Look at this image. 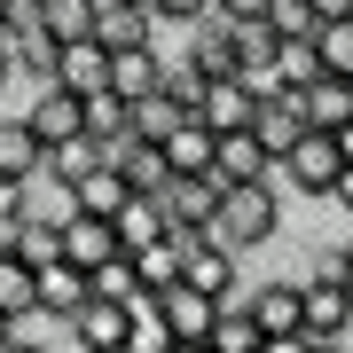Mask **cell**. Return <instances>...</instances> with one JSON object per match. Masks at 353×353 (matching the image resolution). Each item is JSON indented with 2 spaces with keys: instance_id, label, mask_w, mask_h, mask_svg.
<instances>
[{
  "instance_id": "obj_15",
  "label": "cell",
  "mask_w": 353,
  "mask_h": 353,
  "mask_svg": "<svg viewBox=\"0 0 353 353\" xmlns=\"http://www.w3.org/2000/svg\"><path fill=\"white\" fill-rule=\"evenodd\" d=\"M212 141H220V134H212V126H204V118L189 110L173 134L157 141V150H165V165H173V173H212Z\"/></svg>"
},
{
  "instance_id": "obj_3",
  "label": "cell",
  "mask_w": 353,
  "mask_h": 353,
  "mask_svg": "<svg viewBox=\"0 0 353 353\" xmlns=\"http://www.w3.org/2000/svg\"><path fill=\"white\" fill-rule=\"evenodd\" d=\"M345 314H353V290L338 275H322V267H306V275H299V330H306V338H338Z\"/></svg>"
},
{
  "instance_id": "obj_17",
  "label": "cell",
  "mask_w": 353,
  "mask_h": 353,
  "mask_svg": "<svg viewBox=\"0 0 353 353\" xmlns=\"http://www.w3.org/2000/svg\"><path fill=\"white\" fill-rule=\"evenodd\" d=\"M259 338H267V330L252 322V306H243V299H220L212 330H204V345H212V353H259Z\"/></svg>"
},
{
  "instance_id": "obj_16",
  "label": "cell",
  "mask_w": 353,
  "mask_h": 353,
  "mask_svg": "<svg viewBox=\"0 0 353 353\" xmlns=\"http://www.w3.org/2000/svg\"><path fill=\"white\" fill-rule=\"evenodd\" d=\"M32 290H39V306H48V314H71V306H87V267L48 259V267H32Z\"/></svg>"
},
{
  "instance_id": "obj_24",
  "label": "cell",
  "mask_w": 353,
  "mask_h": 353,
  "mask_svg": "<svg viewBox=\"0 0 353 353\" xmlns=\"http://www.w3.org/2000/svg\"><path fill=\"white\" fill-rule=\"evenodd\" d=\"M252 322L259 330H299V283H267V290H252Z\"/></svg>"
},
{
  "instance_id": "obj_39",
  "label": "cell",
  "mask_w": 353,
  "mask_h": 353,
  "mask_svg": "<svg viewBox=\"0 0 353 353\" xmlns=\"http://www.w3.org/2000/svg\"><path fill=\"white\" fill-rule=\"evenodd\" d=\"M314 353H345V345H338V338H314Z\"/></svg>"
},
{
  "instance_id": "obj_11",
  "label": "cell",
  "mask_w": 353,
  "mask_h": 353,
  "mask_svg": "<svg viewBox=\"0 0 353 353\" xmlns=\"http://www.w3.org/2000/svg\"><path fill=\"white\" fill-rule=\"evenodd\" d=\"M212 181H275V157L259 150L252 126H236V134L212 141Z\"/></svg>"
},
{
  "instance_id": "obj_25",
  "label": "cell",
  "mask_w": 353,
  "mask_h": 353,
  "mask_svg": "<svg viewBox=\"0 0 353 353\" xmlns=\"http://www.w3.org/2000/svg\"><path fill=\"white\" fill-rule=\"evenodd\" d=\"M71 189H79V212H102V220H110V212H118V204H126V196H134V189H126V181H118V173H110V165H94V173H79V181H71Z\"/></svg>"
},
{
  "instance_id": "obj_41",
  "label": "cell",
  "mask_w": 353,
  "mask_h": 353,
  "mask_svg": "<svg viewBox=\"0 0 353 353\" xmlns=\"http://www.w3.org/2000/svg\"><path fill=\"white\" fill-rule=\"evenodd\" d=\"M0 345H8V314H0Z\"/></svg>"
},
{
  "instance_id": "obj_33",
  "label": "cell",
  "mask_w": 353,
  "mask_h": 353,
  "mask_svg": "<svg viewBox=\"0 0 353 353\" xmlns=\"http://www.w3.org/2000/svg\"><path fill=\"white\" fill-rule=\"evenodd\" d=\"M330 204H338V212H353V157L338 165V181H330Z\"/></svg>"
},
{
  "instance_id": "obj_37",
  "label": "cell",
  "mask_w": 353,
  "mask_h": 353,
  "mask_svg": "<svg viewBox=\"0 0 353 353\" xmlns=\"http://www.w3.org/2000/svg\"><path fill=\"white\" fill-rule=\"evenodd\" d=\"M165 353H212V345H204V338H173V345H165Z\"/></svg>"
},
{
  "instance_id": "obj_32",
  "label": "cell",
  "mask_w": 353,
  "mask_h": 353,
  "mask_svg": "<svg viewBox=\"0 0 353 353\" xmlns=\"http://www.w3.org/2000/svg\"><path fill=\"white\" fill-rule=\"evenodd\" d=\"M259 353H314V338H306V330H267Z\"/></svg>"
},
{
  "instance_id": "obj_29",
  "label": "cell",
  "mask_w": 353,
  "mask_h": 353,
  "mask_svg": "<svg viewBox=\"0 0 353 353\" xmlns=\"http://www.w3.org/2000/svg\"><path fill=\"white\" fill-rule=\"evenodd\" d=\"M87 134H102V141H118V134H134V118H126V102H118L110 87H102V94H87Z\"/></svg>"
},
{
  "instance_id": "obj_5",
  "label": "cell",
  "mask_w": 353,
  "mask_h": 353,
  "mask_svg": "<svg viewBox=\"0 0 353 353\" xmlns=\"http://www.w3.org/2000/svg\"><path fill=\"white\" fill-rule=\"evenodd\" d=\"M87 32L102 48H141V39H157V16L150 0H87Z\"/></svg>"
},
{
  "instance_id": "obj_26",
  "label": "cell",
  "mask_w": 353,
  "mask_h": 353,
  "mask_svg": "<svg viewBox=\"0 0 353 353\" xmlns=\"http://www.w3.org/2000/svg\"><path fill=\"white\" fill-rule=\"evenodd\" d=\"M94 165H102V141L94 134H71V141H48V165H39V173L79 181V173H94Z\"/></svg>"
},
{
  "instance_id": "obj_35",
  "label": "cell",
  "mask_w": 353,
  "mask_h": 353,
  "mask_svg": "<svg viewBox=\"0 0 353 353\" xmlns=\"http://www.w3.org/2000/svg\"><path fill=\"white\" fill-rule=\"evenodd\" d=\"M330 275H338V283L353 290V243H345V252H330Z\"/></svg>"
},
{
  "instance_id": "obj_22",
  "label": "cell",
  "mask_w": 353,
  "mask_h": 353,
  "mask_svg": "<svg viewBox=\"0 0 353 353\" xmlns=\"http://www.w3.org/2000/svg\"><path fill=\"white\" fill-rule=\"evenodd\" d=\"M314 63L330 79H353V16H330V24H314Z\"/></svg>"
},
{
  "instance_id": "obj_23",
  "label": "cell",
  "mask_w": 353,
  "mask_h": 353,
  "mask_svg": "<svg viewBox=\"0 0 353 353\" xmlns=\"http://www.w3.org/2000/svg\"><path fill=\"white\" fill-rule=\"evenodd\" d=\"M8 252L24 259V267H48V259H63V228H48V220H16V228H8Z\"/></svg>"
},
{
  "instance_id": "obj_9",
  "label": "cell",
  "mask_w": 353,
  "mask_h": 353,
  "mask_svg": "<svg viewBox=\"0 0 353 353\" xmlns=\"http://www.w3.org/2000/svg\"><path fill=\"white\" fill-rule=\"evenodd\" d=\"M48 79H55V87H71V94H102V87H110V48H102L94 32H87V39H63Z\"/></svg>"
},
{
  "instance_id": "obj_8",
  "label": "cell",
  "mask_w": 353,
  "mask_h": 353,
  "mask_svg": "<svg viewBox=\"0 0 353 353\" xmlns=\"http://www.w3.org/2000/svg\"><path fill=\"white\" fill-rule=\"evenodd\" d=\"M63 338H79L87 353H118V345H126V299H94V290H87V306L63 314Z\"/></svg>"
},
{
  "instance_id": "obj_30",
  "label": "cell",
  "mask_w": 353,
  "mask_h": 353,
  "mask_svg": "<svg viewBox=\"0 0 353 353\" xmlns=\"http://www.w3.org/2000/svg\"><path fill=\"white\" fill-rule=\"evenodd\" d=\"M87 290H94V299H134V259L126 252H118V259H102V267H87Z\"/></svg>"
},
{
  "instance_id": "obj_21",
  "label": "cell",
  "mask_w": 353,
  "mask_h": 353,
  "mask_svg": "<svg viewBox=\"0 0 353 353\" xmlns=\"http://www.w3.org/2000/svg\"><path fill=\"white\" fill-rule=\"evenodd\" d=\"M126 259H134V283H141V290L181 283V236H173V228H165L157 243H141V252H126Z\"/></svg>"
},
{
  "instance_id": "obj_14",
  "label": "cell",
  "mask_w": 353,
  "mask_h": 353,
  "mask_svg": "<svg viewBox=\"0 0 353 353\" xmlns=\"http://www.w3.org/2000/svg\"><path fill=\"white\" fill-rule=\"evenodd\" d=\"M39 165H48V141L24 126V110H8L0 118V181H32Z\"/></svg>"
},
{
  "instance_id": "obj_38",
  "label": "cell",
  "mask_w": 353,
  "mask_h": 353,
  "mask_svg": "<svg viewBox=\"0 0 353 353\" xmlns=\"http://www.w3.org/2000/svg\"><path fill=\"white\" fill-rule=\"evenodd\" d=\"M0 87H16V71H8V48H0Z\"/></svg>"
},
{
  "instance_id": "obj_42",
  "label": "cell",
  "mask_w": 353,
  "mask_h": 353,
  "mask_svg": "<svg viewBox=\"0 0 353 353\" xmlns=\"http://www.w3.org/2000/svg\"><path fill=\"white\" fill-rule=\"evenodd\" d=\"M0 24H8V0H0Z\"/></svg>"
},
{
  "instance_id": "obj_31",
  "label": "cell",
  "mask_w": 353,
  "mask_h": 353,
  "mask_svg": "<svg viewBox=\"0 0 353 353\" xmlns=\"http://www.w3.org/2000/svg\"><path fill=\"white\" fill-rule=\"evenodd\" d=\"M150 16H157V24H204L212 0H150Z\"/></svg>"
},
{
  "instance_id": "obj_4",
  "label": "cell",
  "mask_w": 353,
  "mask_h": 353,
  "mask_svg": "<svg viewBox=\"0 0 353 353\" xmlns=\"http://www.w3.org/2000/svg\"><path fill=\"white\" fill-rule=\"evenodd\" d=\"M24 126L39 141H71V134H87V94H71V87H55V79H39L32 102H24Z\"/></svg>"
},
{
  "instance_id": "obj_27",
  "label": "cell",
  "mask_w": 353,
  "mask_h": 353,
  "mask_svg": "<svg viewBox=\"0 0 353 353\" xmlns=\"http://www.w3.org/2000/svg\"><path fill=\"white\" fill-rule=\"evenodd\" d=\"M32 299H39V290H32V267L16 259V252H0V314H24Z\"/></svg>"
},
{
  "instance_id": "obj_1",
  "label": "cell",
  "mask_w": 353,
  "mask_h": 353,
  "mask_svg": "<svg viewBox=\"0 0 353 353\" xmlns=\"http://www.w3.org/2000/svg\"><path fill=\"white\" fill-rule=\"evenodd\" d=\"M275 220H283L275 181H220V204H212V220H204V236L228 243V252H259V243L275 236Z\"/></svg>"
},
{
  "instance_id": "obj_28",
  "label": "cell",
  "mask_w": 353,
  "mask_h": 353,
  "mask_svg": "<svg viewBox=\"0 0 353 353\" xmlns=\"http://www.w3.org/2000/svg\"><path fill=\"white\" fill-rule=\"evenodd\" d=\"M267 24H275V39H314V24H322V16L314 8H306V0H267Z\"/></svg>"
},
{
  "instance_id": "obj_34",
  "label": "cell",
  "mask_w": 353,
  "mask_h": 353,
  "mask_svg": "<svg viewBox=\"0 0 353 353\" xmlns=\"http://www.w3.org/2000/svg\"><path fill=\"white\" fill-rule=\"evenodd\" d=\"M267 0H212V16H259Z\"/></svg>"
},
{
  "instance_id": "obj_18",
  "label": "cell",
  "mask_w": 353,
  "mask_h": 353,
  "mask_svg": "<svg viewBox=\"0 0 353 353\" xmlns=\"http://www.w3.org/2000/svg\"><path fill=\"white\" fill-rule=\"evenodd\" d=\"M165 345H173V330L157 314V290H134L126 299V345L118 353H165Z\"/></svg>"
},
{
  "instance_id": "obj_7",
  "label": "cell",
  "mask_w": 353,
  "mask_h": 353,
  "mask_svg": "<svg viewBox=\"0 0 353 353\" xmlns=\"http://www.w3.org/2000/svg\"><path fill=\"white\" fill-rule=\"evenodd\" d=\"M181 283L212 290V299H236V252L212 243L204 228H196V236H181Z\"/></svg>"
},
{
  "instance_id": "obj_40",
  "label": "cell",
  "mask_w": 353,
  "mask_h": 353,
  "mask_svg": "<svg viewBox=\"0 0 353 353\" xmlns=\"http://www.w3.org/2000/svg\"><path fill=\"white\" fill-rule=\"evenodd\" d=\"M0 353H39V345H16V338H8V345H0Z\"/></svg>"
},
{
  "instance_id": "obj_13",
  "label": "cell",
  "mask_w": 353,
  "mask_h": 353,
  "mask_svg": "<svg viewBox=\"0 0 353 353\" xmlns=\"http://www.w3.org/2000/svg\"><path fill=\"white\" fill-rule=\"evenodd\" d=\"M63 259H71V267H102V259H118V228L102 220V212H71V220H63Z\"/></svg>"
},
{
  "instance_id": "obj_19",
  "label": "cell",
  "mask_w": 353,
  "mask_h": 353,
  "mask_svg": "<svg viewBox=\"0 0 353 353\" xmlns=\"http://www.w3.org/2000/svg\"><path fill=\"white\" fill-rule=\"evenodd\" d=\"M110 228H118V252H141V243L165 236V204H157V196H126V204L110 212Z\"/></svg>"
},
{
  "instance_id": "obj_2",
  "label": "cell",
  "mask_w": 353,
  "mask_h": 353,
  "mask_svg": "<svg viewBox=\"0 0 353 353\" xmlns=\"http://www.w3.org/2000/svg\"><path fill=\"white\" fill-rule=\"evenodd\" d=\"M338 165H345V150L330 141L322 126H306L299 141H290V157L275 165V181H290L299 196H330V181H338Z\"/></svg>"
},
{
  "instance_id": "obj_36",
  "label": "cell",
  "mask_w": 353,
  "mask_h": 353,
  "mask_svg": "<svg viewBox=\"0 0 353 353\" xmlns=\"http://www.w3.org/2000/svg\"><path fill=\"white\" fill-rule=\"evenodd\" d=\"M306 8H314L322 24H330V16H353V0H306Z\"/></svg>"
},
{
  "instance_id": "obj_6",
  "label": "cell",
  "mask_w": 353,
  "mask_h": 353,
  "mask_svg": "<svg viewBox=\"0 0 353 353\" xmlns=\"http://www.w3.org/2000/svg\"><path fill=\"white\" fill-rule=\"evenodd\" d=\"M252 110H259V94L243 87V71H220V79H204V87H196V118H204L212 134L252 126Z\"/></svg>"
},
{
  "instance_id": "obj_12",
  "label": "cell",
  "mask_w": 353,
  "mask_h": 353,
  "mask_svg": "<svg viewBox=\"0 0 353 353\" xmlns=\"http://www.w3.org/2000/svg\"><path fill=\"white\" fill-rule=\"evenodd\" d=\"M157 314H165L173 338H204L212 314H220V299H212V290H196V283H165V290H157Z\"/></svg>"
},
{
  "instance_id": "obj_20",
  "label": "cell",
  "mask_w": 353,
  "mask_h": 353,
  "mask_svg": "<svg viewBox=\"0 0 353 353\" xmlns=\"http://www.w3.org/2000/svg\"><path fill=\"white\" fill-rule=\"evenodd\" d=\"M126 118H134V134L141 141H165L181 126V118H189V102H181L173 87H157V94H141V102H126Z\"/></svg>"
},
{
  "instance_id": "obj_10",
  "label": "cell",
  "mask_w": 353,
  "mask_h": 353,
  "mask_svg": "<svg viewBox=\"0 0 353 353\" xmlns=\"http://www.w3.org/2000/svg\"><path fill=\"white\" fill-rule=\"evenodd\" d=\"M165 87V48L157 39H141V48H110V94L118 102H141Z\"/></svg>"
}]
</instances>
